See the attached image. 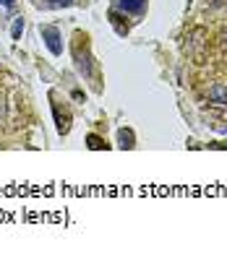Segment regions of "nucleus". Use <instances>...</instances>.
Masks as SVG:
<instances>
[{
  "instance_id": "nucleus-1",
  "label": "nucleus",
  "mask_w": 227,
  "mask_h": 255,
  "mask_svg": "<svg viewBox=\"0 0 227 255\" xmlns=\"http://www.w3.org/2000/svg\"><path fill=\"white\" fill-rule=\"evenodd\" d=\"M207 47H209V31L204 26H194L188 31V37H186V55L194 63H204Z\"/></svg>"
},
{
  "instance_id": "nucleus-2",
  "label": "nucleus",
  "mask_w": 227,
  "mask_h": 255,
  "mask_svg": "<svg viewBox=\"0 0 227 255\" xmlns=\"http://www.w3.org/2000/svg\"><path fill=\"white\" fill-rule=\"evenodd\" d=\"M115 5L120 10H126V13H144V8H146V0H115Z\"/></svg>"
},
{
  "instance_id": "nucleus-3",
  "label": "nucleus",
  "mask_w": 227,
  "mask_h": 255,
  "mask_svg": "<svg viewBox=\"0 0 227 255\" xmlns=\"http://www.w3.org/2000/svg\"><path fill=\"white\" fill-rule=\"evenodd\" d=\"M42 37L44 39H47V47L55 52V55H60V44H58V31H55V29H42Z\"/></svg>"
},
{
  "instance_id": "nucleus-4",
  "label": "nucleus",
  "mask_w": 227,
  "mask_h": 255,
  "mask_svg": "<svg viewBox=\"0 0 227 255\" xmlns=\"http://www.w3.org/2000/svg\"><path fill=\"white\" fill-rule=\"evenodd\" d=\"M55 120H58V130L68 133V128H71V118H68V112H60L58 102H55Z\"/></svg>"
},
{
  "instance_id": "nucleus-5",
  "label": "nucleus",
  "mask_w": 227,
  "mask_h": 255,
  "mask_svg": "<svg viewBox=\"0 0 227 255\" xmlns=\"http://www.w3.org/2000/svg\"><path fill=\"white\" fill-rule=\"evenodd\" d=\"M209 97H212V102H217V104H227V86H212Z\"/></svg>"
},
{
  "instance_id": "nucleus-6",
  "label": "nucleus",
  "mask_w": 227,
  "mask_h": 255,
  "mask_svg": "<svg viewBox=\"0 0 227 255\" xmlns=\"http://www.w3.org/2000/svg\"><path fill=\"white\" fill-rule=\"evenodd\" d=\"M89 146H92V148H102L105 143H102V141H99L97 135H89Z\"/></svg>"
},
{
  "instance_id": "nucleus-7",
  "label": "nucleus",
  "mask_w": 227,
  "mask_h": 255,
  "mask_svg": "<svg viewBox=\"0 0 227 255\" xmlns=\"http://www.w3.org/2000/svg\"><path fill=\"white\" fill-rule=\"evenodd\" d=\"M21 29H24V24H21V18H18V21H16V26H13V39L21 37Z\"/></svg>"
},
{
  "instance_id": "nucleus-8",
  "label": "nucleus",
  "mask_w": 227,
  "mask_h": 255,
  "mask_svg": "<svg viewBox=\"0 0 227 255\" xmlns=\"http://www.w3.org/2000/svg\"><path fill=\"white\" fill-rule=\"evenodd\" d=\"M50 3H52V5H60V3H65V5H68L71 0H50Z\"/></svg>"
},
{
  "instance_id": "nucleus-9",
  "label": "nucleus",
  "mask_w": 227,
  "mask_h": 255,
  "mask_svg": "<svg viewBox=\"0 0 227 255\" xmlns=\"http://www.w3.org/2000/svg\"><path fill=\"white\" fill-rule=\"evenodd\" d=\"M0 3H3V5H13V0H0Z\"/></svg>"
}]
</instances>
